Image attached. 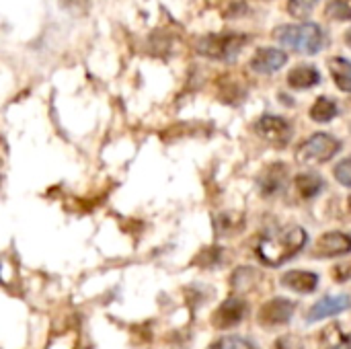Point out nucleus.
I'll use <instances>...</instances> for the list:
<instances>
[{
    "label": "nucleus",
    "mask_w": 351,
    "mask_h": 349,
    "mask_svg": "<svg viewBox=\"0 0 351 349\" xmlns=\"http://www.w3.org/2000/svg\"><path fill=\"white\" fill-rule=\"evenodd\" d=\"M255 132L274 146H286L292 138V125L280 115H263L255 123Z\"/></svg>",
    "instance_id": "39448f33"
},
{
    "label": "nucleus",
    "mask_w": 351,
    "mask_h": 349,
    "mask_svg": "<svg viewBox=\"0 0 351 349\" xmlns=\"http://www.w3.org/2000/svg\"><path fill=\"white\" fill-rule=\"evenodd\" d=\"M333 175L337 183H341L343 187H351V156L337 163V167L333 169Z\"/></svg>",
    "instance_id": "4be33fe9"
},
{
    "label": "nucleus",
    "mask_w": 351,
    "mask_h": 349,
    "mask_svg": "<svg viewBox=\"0 0 351 349\" xmlns=\"http://www.w3.org/2000/svg\"><path fill=\"white\" fill-rule=\"evenodd\" d=\"M282 286L288 290H294L298 294H311L319 286V276L313 272H302V269H292L282 276Z\"/></svg>",
    "instance_id": "f8f14e48"
},
{
    "label": "nucleus",
    "mask_w": 351,
    "mask_h": 349,
    "mask_svg": "<svg viewBox=\"0 0 351 349\" xmlns=\"http://www.w3.org/2000/svg\"><path fill=\"white\" fill-rule=\"evenodd\" d=\"M296 189H298L300 197L313 200V197H317V195L325 189V179H323L319 173H313V171L300 173V175L296 177Z\"/></svg>",
    "instance_id": "2eb2a0df"
},
{
    "label": "nucleus",
    "mask_w": 351,
    "mask_h": 349,
    "mask_svg": "<svg viewBox=\"0 0 351 349\" xmlns=\"http://www.w3.org/2000/svg\"><path fill=\"white\" fill-rule=\"evenodd\" d=\"M351 253V237L346 232H339V230H331V232H325L317 245H315V251L313 255L315 257H321V259H333V257H343Z\"/></svg>",
    "instance_id": "6e6552de"
},
{
    "label": "nucleus",
    "mask_w": 351,
    "mask_h": 349,
    "mask_svg": "<svg viewBox=\"0 0 351 349\" xmlns=\"http://www.w3.org/2000/svg\"><path fill=\"white\" fill-rule=\"evenodd\" d=\"M245 317H247V302L241 296H230L212 315V325L220 331H226L243 323Z\"/></svg>",
    "instance_id": "423d86ee"
},
{
    "label": "nucleus",
    "mask_w": 351,
    "mask_h": 349,
    "mask_svg": "<svg viewBox=\"0 0 351 349\" xmlns=\"http://www.w3.org/2000/svg\"><path fill=\"white\" fill-rule=\"evenodd\" d=\"M329 72L337 84L339 91L343 93H351V62L341 58V56H335L329 60Z\"/></svg>",
    "instance_id": "dca6fc26"
},
{
    "label": "nucleus",
    "mask_w": 351,
    "mask_h": 349,
    "mask_svg": "<svg viewBox=\"0 0 351 349\" xmlns=\"http://www.w3.org/2000/svg\"><path fill=\"white\" fill-rule=\"evenodd\" d=\"M308 243V232L302 226H280L267 230L257 243V257L267 267H282L296 257Z\"/></svg>",
    "instance_id": "f257e3e1"
},
{
    "label": "nucleus",
    "mask_w": 351,
    "mask_h": 349,
    "mask_svg": "<svg viewBox=\"0 0 351 349\" xmlns=\"http://www.w3.org/2000/svg\"><path fill=\"white\" fill-rule=\"evenodd\" d=\"M321 80V74L315 66H296L290 74H288V84L296 91H302V88H313L315 84H319Z\"/></svg>",
    "instance_id": "4468645a"
},
{
    "label": "nucleus",
    "mask_w": 351,
    "mask_h": 349,
    "mask_svg": "<svg viewBox=\"0 0 351 349\" xmlns=\"http://www.w3.org/2000/svg\"><path fill=\"white\" fill-rule=\"evenodd\" d=\"M319 349H351V335L339 323L325 327L319 335Z\"/></svg>",
    "instance_id": "ddd939ff"
},
{
    "label": "nucleus",
    "mask_w": 351,
    "mask_h": 349,
    "mask_svg": "<svg viewBox=\"0 0 351 349\" xmlns=\"http://www.w3.org/2000/svg\"><path fill=\"white\" fill-rule=\"evenodd\" d=\"M339 150H341V142L335 136L327 132H317L298 146L296 160L300 165H323L335 158Z\"/></svg>",
    "instance_id": "7ed1b4c3"
},
{
    "label": "nucleus",
    "mask_w": 351,
    "mask_h": 349,
    "mask_svg": "<svg viewBox=\"0 0 351 349\" xmlns=\"http://www.w3.org/2000/svg\"><path fill=\"white\" fill-rule=\"evenodd\" d=\"M296 311V302L288 300V298H271L267 300L261 311H259V323L263 327H280L292 321Z\"/></svg>",
    "instance_id": "0eeeda50"
},
{
    "label": "nucleus",
    "mask_w": 351,
    "mask_h": 349,
    "mask_svg": "<svg viewBox=\"0 0 351 349\" xmlns=\"http://www.w3.org/2000/svg\"><path fill=\"white\" fill-rule=\"evenodd\" d=\"M348 212H350V216H351V195L348 197Z\"/></svg>",
    "instance_id": "bb28decb"
},
{
    "label": "nucleus",
    "mask_w": 351,
    "mask_h": 349,
    "mask_svg": "<svg viewBox=\"0 0 351 349\" xmlns=\"http://www.w3.org/2000/svg\"><path fill=\"white\" fill-rule=\"evenodd\" d=\"M350 306V296H327V298H321L319 302H315V304L311 306L306 321H308V323H317V321H321V319L339 315V313L348 311Z\"/></svg>",
    "instance_id": "9d476101"
},
{
    "label": "nucleus",
    "mask_w": 351,
    "mask_h": 349,
    "mask_svg": "<svg viewBox=\"0 0 351 349\" xmlns=\"http://www.w3.org/2000/svg\"><path fill=\"white\" fill-rule=\"evenodd\" d=\"M288 183V169L286 165L282 163H276V165H269L261 177H259V189L263 195H276L280 193Z\"/></svg>",
    "instance_id": "9b49d317"
},
{
    "label": "nucleus",
    "mask_w": 351,
    "mask_h": 349,
    "mask_svg": "<svg viewBox=\"0 0 351 349\" xmlns=\"http://www.w3.org/2000/svg\"><path fill=\"white\" fill-rule=\"evenodd\" d=\"M218 230L220 234H232L234 230H239V224H241V216H234V214H220L218 220Z\"/></svg>",
    "instance_id": "412c9836"
},
{
    "label": "nucleus",
    "mask_w": 351,
    "mask_h": 349,
    "mask_svg": "<svg viewBox=\"0 0 351 349\" xmlns=\"http://www.w3.org/2000/svg\"><path fill=\"white\" fill-rule=\"evenodd\" d=\"M331 276L337 284H346V282H351V261H346V263H337L333 269H331Z\"/></svg>",
    "instance_id": "5701e85b"
},
{
    "label": "nucleus",
    "mask_w": 351,
    "mask_h": 349,
    "mask_svg": "<svg viewBox=\"0 0 351 349\" xmlns=\"http://www.w3.org/2000/svg\"><path fill=\"white\" fill-rule=\"evenodd\" d=\"M350 304H351V294H350Z\"/></svg>",
    "instance_id": "c85d7f7f"
},
{
    "label": "nucleus",
    "mask_w": 351,
    "mask_h": 349,
    "mask_svg": "<svg viewBox=\"0 0 351 349\" xmlns=\"http://www.w3.org/2000/svg\"><path fill=\"white\" fill-rule=\"evenodd\" d=\"M276 349H304V344L296 335H284L276 341Z\"/></svg>",
    "instance_id": "b1692460"
},
{
    "label": "nucleus",
    "mask_w": 351,
    "mask_h": 349,
    "mask_svg": "<svg viewBox=\"0 0 351 349\" xmlns=\"http://www.w3.org/2000/svg\"><path fill=\"white\" fill-rule=\"evenodd\" d=\"M346 43H348V45L351 47V27L348 29V31H346Z\"/></svg>",
    "instance_id": "a878e982"
},
{
    "label": "nucleus",
    "mask_w": 351,
    "mask_h": 349,
    "mask_svg": "<svg viewBox=\"0 0 351 349\" xmlns=\"http://www.w3.org/2000/svg\"><path fill=\"white\" fill-rule=\"evenodd\" d=\"M288 62V53L278 47H261L251 58V68L259 74H274L284 68Z\"/></svg>",
    "instance_id": "1a4fd4ad"
},
{
    "label": "nucleus",
    "mask_w": 351,
    "mask_h": 349,
    "mask_svg": "<svg viewBox=\"0 0 351 349\" xmlns=\"http://www.w3.org/2000/svg\"><path fill=\"white\" fill-rule=\"evenodd\" d=\"M325 14L333 21H351V0H327Z\"/></svg>",
    "instance_id": "a211bd4d"
},
{
    "label": "nucleus",
    "mask_w": 351,
    "mask_h": 349,
    "mask_svg": "<svg viewBox=\"0 0 351 349\" xmlns=\"http://www.w3.org/2000/svg\"><path fill=\"white\" fill-rule=\"evenodd\" d=\"M319 0H288V12L294 19H304L311 14V10L315 8Z\"/></svg>",
    "instance_id": "aec40b11"
},
{
    "label": "nucleus",
    "mask_w": 351,
    "mask_h": 349,
    "mask_svg": "<svg viewBox=\"0 0 351 349\" xmlns=\"http://www.w3.org/2000/svg\"><path fill=\"white\" fill-rule=\"evenodd\" d=\"M64 4L72 10H82L86 8V0H64Z\"/></svg>",
    "instance_id": "393cba45"
},
{
    "label": "nucleus",
    "mask_w": 351,
    "mask_h": 349,
    "mask_svg": "<svg viewBox=\"0 0 351 349\" xmlns=\"http://www.w3.org/2000/svg\"><path fill=\"white\" fill-rule=\"evenodd\" d=\"M0 272H2V261H0Z\"/></svg>",
    "instance_id": "cd10ccee"
},
{
    "label": "nucleus",
    "mask_w": 351,
    "mask_h": 349,
    "mask_svg": "<svg viewBox=\"0 0 351 349\" xmlns=\"http://www.w3.org/2000/svg\"><path fill=\"white\" fill-rule=\"evenodd\" d=\"M274 37L282 45H286V47H290V49H294L298 53H317L325 45V33L315 23L282 25V27L276 29Z\"/></svg>",
    "instance_id": "f03ea898"
},
{
    "label": "nucleus",
    "mask_w": 351,
    "mask_h": 349,
    "mask_svg": "<svg viewBox=\"0 0 351 349\" xmlns=\"http://www.w3.org/2000/svg\"><path fill=\"white\" fill-rule=\"evenodd\" d=\"M208 349H257V346L239 335H224V337L216 339Z\"/></svg>",
    "instance_id": "6ab92c4d"
},
{
    "label": "nucleus",
    "mask_w": 351,
    "mask_h": 349,
    "mask_svg": "<svg viewBox=\"0 0 351 349\" xmlns=\"http://www.w3.org/2000/svg\"><path fill=\"white\" fill-rule=\"evenodd\" d=\"M247 37L239 33H214L206 35L197 43V51L206 58L218 60V62H230L234 60L241 49L245 47Z\"/></svg>",
    "instance_id": "20e7f679"
},
{
    "label": "nucleus",
    "mask_w": 351,
    "mask_h": 349,
    "mask_svg": "<svg viewBox=\"0 0 351 349\" xmlns=\"http://www.w3.org/2000/svg\"><path fill=\"white\" fill-rule=\"evenodd\" d=\"M337 113H339V107H337V103H335L333 99H329V97H319V99L313 103V107H311V119L317 121V123H327V121H331Z\"/></svg>",
    "instance_id": "f3484780"
}]
</instances>
